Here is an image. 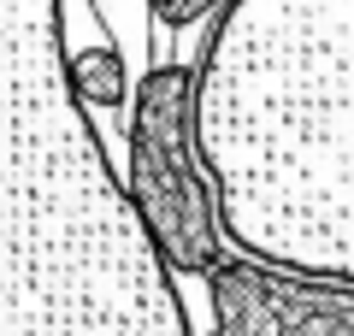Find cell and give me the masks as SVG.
Listing matches in <instances>:
<instances>
[{
	"label": "cell",
	"mask_w": 354,
	"mask_h": 336,
	"mask_svg": "<svg viewBox=\"0 0 354 336\" xmlns=\"http://www.w3.org/2000/svg\"><path fill=\"white\" fill-rule=\"evenodd\" d=\"M88 260L171 289L83 112L65 0H0V336H65V312L88 301L65 289V265L88 272Z\"/></svg>",
	"instance_id": "6da1fadb"
},
{
	"label": "cell",
	"mask_w": 354,
	"mask_h": 336,
	"mask_svg": "<svg viewBox=\"0 0 354 336\" xmlns=\"http://www.w3.org/2000/svg\"><path fill=\"white\" fill-rule=\"evenodd\" d=\"M71 77H77L83 106H124V95H130V77H124V53H118V41L77 48V53H71Z\"/></svg>",
	"instance_id": "3957f363"
},
{
	"label": "cell",
	"mask_w": 354,
	"mask_h": 336,
	"mask_svg": "<svg viewBox=\"0 0 354 336\" xmlns=\"http://www.w3.org/2000/svg\"><path fill=\"white\" fill-rule=\"evenodd\" d=\"M148 6H153V12H160L171 30H183V24H201L218 0H148Z\"/></svg>",
	"instance_id": "277c9868"
},
{
	"label": "cell",
	"mask_w": 354,
	"mask_h": 336,
	"mask_svg": "<svg viewBox=\"0 0 354 336\" xmlns=\"http://www.w3.org/2000/svg\"><path fill=\"white\" fill-rule=\"evenodd\" d=\"M130 200H136L160 254L189 277H213L225 265V224H218L213 171L195 136V71L189 65H148L136 77L130 112Z\"/></svg>",
	"instance_id": "7a4b0ae2"
}]
</instances>
